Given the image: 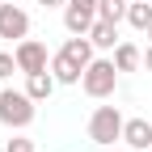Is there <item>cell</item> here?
<instances>
[{
  "label": "cell",
  "instance_id": "obj_1",
  "mask_svg": "<svg viewBox=\"0 0 152 152\" xmlns=\"http://www.w3.org/2000/svg\"><path fill=\"white\" fill-rule=\"evenodd\" d=\"M38 114V102L26 89H0V127L9 131H26Z\"/></svg>",
  "mask_w": 152,
  "mask_h": 152
},
{
  "label": "cell",
  "instance_id": "obj_2",
  "mask_svg": "<svg viewBox=\"0 0 152 152\" xmlns=\"http://www.w3.org/2000/svg\"><path fill=\"white\" fill-rule=\"evenodd\" d=\"M80 89L89 93L93 102L114 97V89H118V68H114V59L93 55V64H89V68H85V76H80Z\"/></svg>",
  "mask_w": 152,
  "mask_h": 152
},
{
  "label": "cell",
  "instance_id": "obj_3",
  "mask_svg": "<svg viewBox=\"0 0 152 152\" xmlns=\"http://www.w3.org/2000/svg\"><path fill=\"white\" fill-rule=\"evenodd\" d=\"M123 127H127V118H123L118 106H97L89 114V144L110 148L114 140H123Z\"/></svg>",
  "mask_w": 152,
  "mask_h": 152
},
{
  "label": "cell",
  "instance_id": "obj_4",
  "mask_svg": "<svg viewBox=\"0 0 152 152\" xmlns=\"http://www.w3.org/2000/svg\"><path fill=\"white\" fill-rule=\"evenodd\" d=\"M13 55H17L21 76H34V72H47L51 68V51H47V42H38V38H21V42L13 47Z\"/></svg>",
  "mask_w": 152,
  "mask_h": 152
},
{
  "label": "cell",
  "instance_id": "obj_5",
  "mask_svg": "<svg viewBox=\"0 0 152 152\" xmlns=\"http://www.w3.org/2000/svg\"><path fill=\"white\" fill-rule=\"evenodd\" d=\"M97 21V0H68L64 4V30L68 34H89Z\"/></svg>",
  "mask_w": 152,
  "mask_h": 152
},
{
  "label": "cell",
  "instance_id": "obj_6",
  "mask_svg": "<svg viewBox=\"0 0 152 152\" xmlns=\"http://www.w3.org/2000/svg\"><path fill=\"white\" fill-rule=\"evenodd\" d=\"M0 38H9V42L30 38V13L21 4H0Z\"/></svg>",
  "mask_w": 152,
  "mask_h": 152
},
{
  "label": "cell",
  "instance_id": "obj_7",
  "mask_svg": "<svg viewBox=\"0 0 152 152\" xmlns=\"http://www.w3.org/2000/svg\"><path fill=\"white\" fill-rule=\"evenodd\" d=\"M51 72H55V80H59V85H80V76H85V68L76 64V59H72L64 47L51 55Z\"/></svg>",
  "mask_w": 152,
  "mask_h": 152
},
{
  "label": "cell",
  "instance_id": "obj_8",
  "mask_svg": "<svg viewBox=\"0 0 152 152\" xmlns=\"http://www.w3.org/2000/svg\"><path fill=\"white\" fill-rule=\"evenodd\" d=\"M123 144L135 148V152H148V148H152V123H148V118H127V127H123Z\"/></svg>",
  "mask_w": 152,
  "mask_h": 152
},
{
  "label": "cell",
  "instance_id": "obj_9",
  "mask_svg": "<svg viewBox=\"0 0 152 152\" xmlns=\"http://www.w3.org/2000/svg\"><path fill=\"white\" fill-rule=\"evenodd\" d=\"M55 85H59V80H55V72H51V68H47V72H34V76H26V93H30L34 102H47L51 93H55Z\"/></svg>",
  "mask_w": 152,
  "mask_h": 152
},
{
  "label": "cell",
  "instance_id": "obj_10",
  "mask_svg": "<svg viewBox=\"0 0 152 152\" xmlns=\"http://www.w3.org/2000/svg\"><path fill=\"white\" fill-rule=\"evenodd\" d=\"M89 38H93V47H97V51H114V47L123 42V38H118V26H114V21H102V17L93 21Z\"/></svg>",
  "mask_w": 152,
  "mask_h": 152
},
{
  "label": "cell",
  "instance_id": "obj_11",
  "mask_svg": "<svg viewBox=\"0 0 152 152\" xmlns=\"http://www.w3.org/2000/svg\"><path fill=\"white\" fill-rule=\"evenodd\" d=\"M110 59H114V68H118V72H135V68L144 64V51H140L135 42H118Z\"/></svg>",
  "mask_w": 152,
  "mask_h": 152
},
{
  "label": "cell",
  "instance_id": "obj_12",
  "mask_svg": "<svg viewBox=\"0 0 152 152\" xmlns=\"http://www.w3.org/2000/svg\"><path fill=\"white\" fill-rule=\"evenodd\" d=\"M127 26L140 30V34H152V4H148V0H131V9H127Z\"/></svg>",
  "mask_w": 152,
  "mask_h": 152
},
{
  "label": "cell",
  "instance_id": "obj_13",
  "mask_svg": "<svg viewBox=\"0 0 152 152\" xmlns=\"http://www.w3.org/2000/svg\"><path fill=\"white\" fill-rule=\"evenodd\" d=\"M127 9H131V0H97V17L102 21H127Z\"/></svg>",
  "mask_w": 152,
  "mask_h": 152
},
{
  "label": "cell",
  "instance_id": "obj_14",
  "mask_svg": "<svg viewBox=\"0 0 152 152\" xmlns=\"http://www.w3.org/2000/svg\"><path fill=\"white\" fill-rule=\"evenodd\" d=\"M13 72H21V68H17V55H9V51H0V80H9Z\"/></svg>",
  "mask_w": 152,
  "mask_h": 152
},
{
  "label": "cell",
  "instance_id": "obj_15",
  "mask_svg": "<svg viewBox=\"0 0 152 152\" xmlns=\"http://www.w3.org/2000/svg\"><path fill=\"white\" fill-rule=\"evenodd\" d=\"M4 152H34V140L17 135V140H9V144H4Z\"/></svg>",
  "mask_w": 152,
  "mask_h": 152
},
{
  "label": "cell",
  "instance_id": "obj_16",
  "mask_svg": "<svg viewBox=\"0 0 152 152\" xmlns=\"http://www.w3.org/2000/svg\"><path fill=\"white\" fill-rule=\"evenodd\" d=\"M38 4H42V9H64L68 0H38Z\"/></svg>",
  "mask_w": 152,
  "mask_h": 152
},
{
  "label": "cell",
  "instance_id": "obj_17",
  "mask_svg": "<svg viewBox=\"0 0 152 152\" xmlns=\"http://www.w3.org/2000/svg\"><path fill=\"white\" fill-rule=\"evenodd\" d=\"M144 68L152 72V42H148V51H144Z\"/></svg>",
  "mask_w": 152,
  "mask_h": 152
}]
</instances>
